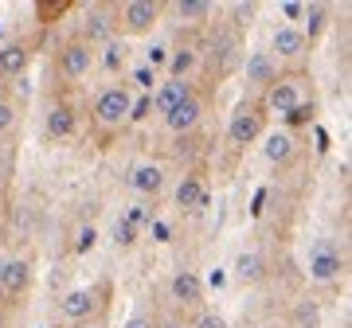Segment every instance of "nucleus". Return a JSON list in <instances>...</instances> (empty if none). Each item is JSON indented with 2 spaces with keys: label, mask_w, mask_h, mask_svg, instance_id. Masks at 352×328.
<instances>
[{
  "label": "nucleus",
  "mask_w": 352,
  "mask_h": 328,
  "mask_svg": "<svg viewBox=\"0 0 352 328\" xmlns=\"http://www.w3.org/2000/svg\"><path fill=\"white\" fill-rule=\"evenodd\" d=\"M129 110H133V90L122 82V86H106L98 90V98L90 106V121L102 133H118V129L129 126Z\"/></svg>",
  "instance_id": "obj_1"
},
{
  "label": "nucleus",
  "mask_w": 352,
  "mask_h": 328,
  "mask_svg": "<svg viewBox=\"0 0 352 328\" xmlns=\"http://www.w3.org/2000/svg\"><path fill=\"white\" fill-rule=\"evenodd\" d=\"M309 78L302 75V71H286V75H278L274 82H270V90H266L263 98V110L266 114H282L286 117L289 110H298V106H305V102H314V94H309V86H305Z\"/></svg>",
  "instance_id": "obj_2"
},
{
  "label": "nucleus",
  "mask_w": 352,
  "mask_h": 328,
  "mask_svg": "<svg viewBox=\"0 0 352 328\" xmlns=\"http://www.w3.org/2000/svg\"><path fill=\"white\" fill-rule=\"evenodd\" d=\"M266 133V110L258 98H247L235 106V114L227 117V145L231 149H247L254 141H263Z\"/></svg>",
  "instance_id": "obj_3"
},
{
  "label": "nucleus",
  "mask_w": 352,
  "mask_h": 328,
  "mask_svg": "<svg viewBox=\"0 0 352 328\" xmlns=\"http://www.w3.org/2000/svg\"><path fill=\"white\" fill-rule=\"evenodd\" d=\"M106 297H110V285L98 281V285H82V290H71L59 301V316L71 320V325H87V320H102L106 313Z\"/></svg>",
  "instance_id": "obj_4"
},
{
  "label": "nucleus",
  "mask_w": 352,
  "mask_h": 328,
  "mask_svg": "<svg viewBox=\"0 0 352 328\" xmlns=\"http://www.w3.org/2000/svg\"><path fill=\"white\" fill-rule=\"evenodd\" d=\"M164 8L168 4H161V0H126L122 8H113L118 32H126V36H149L153 27L161 24Z\"/></svg>",
  "instance_id": "obj_5"
},
{
  "label": "nucleus",
  "mask_w": 352,
  "mask_h": 328,
  "mask_svg": "<svg viewBox=\"0 0 352 328\" xmlns=\"http://www.w3.org/2000/svg\"><path fill=\"white\" fill-rule=\"evenodd\" d=\"M94 63H98V51L90 47V43H82V39L63 43V47H59V59H55V67H59V75H63L67 82L87 78L90 71H94Z\"/></svg>",
  "instance_id": "obj_6"
},
{
  "label": "nucleus",
  "mask_w": 352,
  "mask_h": 328,
  "mask_svg": "<svg viewBox=\"0 0 352 328\" xmlns=\"http://www.w3.org/2000/svg\"><path fill=\"white\" fill-rule=\"evenodd\" d=\"M82 43H90V47H106V43H113L118 39V20H113V8H106V4H90L87 12H82Z\"/></svg>",
  "instance_id": "obj_7"
},
{
  "label": "nucleus",
  "mask_w": 352,
  "mask_h": 328,
  "mask_svg": "<svg viewBox=\"0 0 352 328\" xmlns=\"http://www.w3.org/2000/svg\"><path fill=\"white\" fill-rule=\"evenodd\" d=\"M270 55H274V63H302L309 55V39L302 36V27L282 24L270 32Z\"/></svg>",
  "instance_id": "obj_8"
},
{
  "label": "nucleus",
  "mask_w": 352,
  "mask_h": 328,
  "mask_svg": "<svg viewBox=\"0 0 352 328\" xmlns=\"http://www.w3.org/2000/svg\"><path fill=\"white\" fill-rule=\"evenodd\" d=\"M192 94H196V82H192V78H164V82H157V90H153L149 110L164 117V114H173L180 102H188Z\"/></svg>",
  "instance_id": "obj_9"
},
{
  "label": "nucleus",
  "mask_w": 352,
  "mask_h": 328,
  "mask_svg": "<svg viewBox=\"0 0 352 328\" xmlns=\"http://www.w3.org/2000/svg\"><path fill=\"white\" fill-rule=\"evenodd\" d=\"M129 188L138 191V196H145V200H157L164 188H168V172H164V164L157 161H141L129 168Z\"/></svg>",
  "instance_id": "obj_10"
},
{
  "label": "nucleus",
  "mask_w": 352,
  "mask_h": 328,
  "mask_svg": "<svg viewBox=\"0 0 352 328\" xmlns=\"http://www.w3.org/2000/svg\"><path fill=\"white\" fill-rule=\"evenodd\" d=\"M168 297H173L180 309H200L204 305V281L196 270H176L168 278Z\"/></svg>",
  "instance_id": "obj_11"
},
{
  "label": "nucleus",
  "mask_w": 352,
  "mask_h": 328,
  "mask_svg": "<svg viewBox=\"0 0 352 328\" xmlns=\"http://www.w3.org/2000/svg\"><path fill=\"white\" fill-rule=\"evenodd\" d=\"M278 75H282V71H278V63H274L270 51H251V55L243 59V78H247V86L251 90H263L266 94Z\"/></svg>",
  "instance_id": "obj_12"
},
{
  "label": "nucleus",
  "mask_w": 352,
  "mask_h": 328,
  "mask_svg": "<svg viewBox=\"0 0 352 328\" xmlns=\"http://www.w3.org/2000/svg\"><path fill=\"white\" fill-rule=\"evenodd\" d=\"M204 121V98L200 94H192L188 102H180L173 114L161 117V126L168 129V133H176V137H184V133H192V129Z\"/></svg>",
  "instance_id": "obj_13"
},
{
  "label": "nucleus",
  "mask_w": 352,
  "mask_h": 328,
  "mask_svg": "<svg viewBox=\"0 0 352 328\" xmlns=\"http://www.w3.org/2000/svg\"><path fill=\"white\" fill-rule=\"evenodd\" d=\"M43 133L51 141H71L78 133V110L71 102H55L47 110V117H43Z\"/></svg>",
  "instance_id": "obj_14"
},
{
  "label": "nucleus",
  "mask_w": 352,
  "mask_h": 328,
  "mask_svg": "<svg viewBox=\"0 0 352 328\" xmlns=\"http://www.w3.org/2000/svg\"><path fill=\"white\" fill-rule=\"evenodd\" d=\"M28 290H32V262L28 258L0 262V293L4 297H24Z\"/></svg>",
  "instance_id": "obj_15"
},
{
  "label": "nucleus",
  "mask_w": 352,
  "mask_h": 328,
  "mask_svg": "<svg viewBox=\"0 0 352 328\" xmlns=\"http://www.w3.org/2000/svg\"><path fill=\"white\" fill-rule=\"evenodd\" d=\"M32 67V47L24 39H8L0 43V78H20Z\"/></svg>",
  "instance_id": "obj_16"
},
{
  "label": "nucleus",
  "mask_w": 352,
  "mask_h": 328,
  "mask_svg": "<svg viewBox=\"0 0 352 328\" xmlns=\"http://www.w3.org/2000/svg\"><path fill=\"white\" fill-rule=\"evenodd\" d=\"M263 137H266L263 152H266V161H270V164H289L294 156H298V137H294L289 129H278V133H263Z\"/></svg>",
  "instance_id": "obj_17"
},
{
  "label": "nucleus",
  "mask_w": 352,
  "mask_h": 328,
  "mask_svg": "<svg viewBox=\"0 0 352 328\" xmlns=\"http://www.w3.org/2000/svg\"><path fill=\"white\" fill-rule=\"evenodd\" d=\"M173 196H176V207H184V211H196V207L208 203V188H204V180L196 172H188V176L180 180Z\"/></svg>",
  "instance_id": "obj_18"
},
{
  "label": "nucleus",
  "mask_w": 352,
  "mask_h": 328,
  "mask_svg": "<svg viewBox=\"0 0 352 328\" xmlns=\"http://www.w3.org/2000/svg\"><path fill=\"white\" fill-rule=\"evenodd\" d=\"M196 67H200V47L196 43H180L168 55V78H192Z\"/></svg>",
  "instance_id": "obj_19"
},
{
  "label": "nucleus",
  "mask_w": 352,
  "mask_h": 328,
  "mask_svg": "<svg viewBox=\"0 0 352 328\" xmlns=\"http://www.w3.org/2000/svg\"><path fill=\"white\" fill-rule=\"evenodd\" d=\"M173 12L180 16V24L200 27V24H208V20L215 16V4H208V0H176Z\"/></svg>",
  "instance_id": "obj_20"
},
{
  "label": "nucleus",
  "mask_w": 352,
  "mask_h": 328,
  "mask_svg": "<svg viewBox=\"0 0 352 328\" xmlns=\"http://www.w3.org/2000/svg\"><path fill=\"white\" fill-rule=\"evenodd\" d=\"M340 270H344V262H340V254H333V250H317L314 258H309V278L314 281H337Z\"/></svg>",
  "instance_id": "obj_21"
},
{
  "label": "nucleus",
  "mask_w": 352,
  "mask_h": 328,
  "mask_svg": "<svg viewBox=\"0 0 352 328\" xmlns=\"http://www.w3.org/2000/svg\"><path fill=\"white\" fill-rule=\"evenodd\" d=\"M294 328H321V305L317 301H298L294 305Z\"/></svg>",
  "instance_id": "obj_22"
},
{
  "label": "nucleus",
  "mask_w": 352,
  "mask_h": 328,
  "mask_svg": "<svg viewBox=\"0 0 352 328\" xmlns=\"http://www.w3.org/2000/svg\"><path fill=\"white\" fill-rule=\"evenodd\" d=\"M325 16H329L325 4H305V20H309V27H302V36L309 39V43H314V39L321 36V32H325V24H329Z\"/></svg>",
  "instance_id": "obj_23"
},
{
  "label": "nucleus",
  "mask_w": 352,
  "mask_h": 328,
  "mask_svg": "<svg viewBox=\"0 0 352 328\" xmlns=\"http://www.w3.org/2000/svg\"><path fill=\"white\" fill-rule=\"evenodd\" d=\"M235 278L239 281H258L263 278V258H258V254H239V258H235Z\"/></svg>",
  "instance_id": "obj_24"
},
{
  "label": "nucleus",
  "mask_w": 352,
  "mask_h": 328,
  "mask_svg": "<svg viewBox=\"0 0 352 328\" xmlns=\"http://www.w3.org/2000/svg\"><path fill=\"white\" fill-rule=\"evenodd\" d=\"M126 43H118V39H113V43H106V67H110V71H118V67H126Z\"/></svg>",
  "instance_id": "obj_25"
},
{
  "label": "nucleus",
  "mask_w": 352,
  "mask_h": 328,
  "mask_svg": "<svg viewBox=\"0 0 352 328\" xmlns=\"http://www.w3.org/2000/svg\"><path fill=\"white\" fill-rule=\"evenodd\" d=\"M188 328H227V320L219 313H212V309H200V313H196V320H192Z\"/></svg>",
  "instance_id": "obj_26"
},
{
  "label": "nucleus",
  "mask_w": 352,
  "mask_h": 328,
  "mask_svg": "<svg viewBox=\"0 0 352 328\" xmlns=\"http://www.w3.org/2000/svg\"><path fill=\"white\" fill-rule=\"evenodd\" d=\"M12 129H16V106L8 98H0V137L12 133Z\"/></svg>",
  "instance_id": "obj_27"
},
{
  "label": "nucleus",
  "mask_w": 352,
  "mask_h": 328,
  "mask_svg": "<svg viewBox=\"0 0 352 328\" xmlns=\"http://www.w3.org/2000/svg\"><path fill=\"white\" fill-rule=\"evenodd\" d=\"M282 16H286L289 27H298V20L305 16V4H298V0H286V4H282Z\"/></svg>",
  "instance_id": "obj_28"
},
{
  "label": "nucleus",
  "mask_w": 352,
  "mask_h": 328,
  "mask_svg": "<svg viewBox=\"0 0 352 328\" xmlns=\"http://www.w3.org/2000/svg\"><path fill=\"white\" fill-rule=\"evenodd\" d=\"M314 117V102H305V106H298V110H289L286 121H309Z\"/></svg>",
  "instance_id": "obj_29"
},
{
  "label": "nucleus",
  "mask_w": 352,
  "mask_h": 328,
  "mask_svg": "<svg viewBox=\"0 0 352 328\" xmlns=\"http://www.w3.org/2000/svg\"><path fill=\"white\" fill-rule=\"evenodd\" d=\"M126 328H157V320H153L149 313H138V316H133V320H129Z\"/></svg>",
  "instance_id": "obj_30"
},
{
  "label": "nucleus",
  "mask_w": 352,
  "mask_h": 328,
  "mask_svg": "<svg viewBox=\"0 0 352 328\" xmlns=\"http://www.w3.org/2000/svg\"><path fill=\"white\" fill-rule=\"evenodd\" d=\"M133 78H138V86H145V90H153V82H157V78H153V71H149V67H141V71H138V75H133Z\"/></svg>",
  "instance_id": "obj_31"
},
{
  "label": "nucleus",
  "mask_w": 352,
  "mask_h": 328,
  "mask_svg": "<svg viewBox=\"0 0 352 328\" xmlns=\"http://www.w3.org/2000/svg\"><path fill=\"white\" fill-rule=\"evenodd\" d=\"M118 242H133V227H129V223H118Z\"/></svg>",
  "instance_id": "obj_32"
},
{
  "label": "nucleus",
  "mask_w": 352,
  "mask_h": 328,
  "mask_svg": "<svg viewBox=\"0 0 352 328\" xmlns=\"http://www.w3.org/2000/svg\"><path fill=\"white\" fill-rule=\"evenodd\" d=\"M164 51H168V47H153V51H149V71H153L157 63H164Z\"/></svg>",
  "instance_id": "obj_33"
},
{
  "label": "nucleus",
  "mask_w": 352,
  "mask_h": 328,
  "mask_svg": "<svg viewBox=\"0 0 352 328\" xmlns=\"http://www.w3.org/2000/svg\"><path fill=\"white\" fill-rule=\"evenodd\" d=\"M71 328H106V320H87V325H71Z\"/></svg>",
  "instance_id": "obj_34"
},
{
  "label": "nucleus",
  "mask_w": 352,
  "mask_h": 328,
  "mask_svg": "<svg viewBox=\"0 0 352 328\" xmlns=\"http://www.w3.org/2000/svg\"><path fill=\"white\" fill-rule=\"evenodd\" d=\"M157 328H184L180 320H164V325H157Z\"/></svg>",
  "instance_id": "obj_35"
}]
</instances>
